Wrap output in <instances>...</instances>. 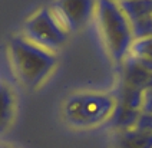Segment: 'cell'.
I'll list each match as a JSON object with an SVG mask.
<instances>
[{
    "mask_svg": "<svg viewBox=\"0 0 152 148\" xmlns=\"http://www.w3.org/2000/svg\"><path fill=\"white\" fill-rule=\"evenodd\" d=\"M9 56L16 76L27 88H37L56 66L55 53L32 43L23 36L9 42Z\"/></svg>",
    "mask_w": 152,
    "mask_h": 148,
    "instance_id": "6da1fadb",
    "label": "cell"
},
{
    "mask_svg": "<svg viewBox=\"0 0 152 148\" xmlns=\"http://www.w3.org/2000/svg\"><path fill=\"white\" fill-rule=\"evenodd\" d=\"M116 101L102 92H79L63 105L65 119L76 128H93L109 119Z\"/></svg>",
    "mask_w": 152,
    "mask_h": 148,
    "instance_id": "7a4b0ae2",
    "label": "cell"
},
{
    "mask_svg": "<svg viewBox=\"0 0 152 148\" xmlns=\"http://www.w3.org/2000/svg\"><path fill=\"white\" fill-rule=\"evenodd\" d=\"M96 15L101 33L110 56L115 61L122 62L129 53L134 42L131 22L122 13L115 0H99Z\"/></svg>",
    "mask_w": 152,
    "mask_h": 148,
    "instance_id": "3957f363",
    "label": "cell"
},
{
    "mask_svg": "<svg viewBox=\"0 0 152 148\" xmlns=\"http://www.w3.org/2000/svg\"><path fill=\"white\" fill-rule=\"evenodd\" d=\"M68 32L53 16L49 7L33 13L23 25V37L43 49L55 53L68 40Z\"/></svg>",
    "mask_w": 152,
    "mask_h": 148,
    "instance_id": "277c9868",
    "label": "cell"
},
{
    "mask_svg": "<svg viewBox=\"0 0 152 148\" xmlns=\"http://www.w3.org/2000/svg\"><path fill=\"white\" fill-rule=\"evenodd\" d=\"M96 0H55L49 9L68 33L77 32L96 13Z\"/></svg>",
    "mask_w": 152,
    "mask_h": 148,
    "instance_id": "5b68a950",
    "label": "cell"
},
{
    "mask_svg": "<svg viewBox=\"0 0 152 148\" xmlns=\"http://www.w3.org/2000/svg\"><path fill=\"white\" fill-rule=\"evenodd\" d=\"M16 114V95L7 81L0 79V135L7 132Z\"/></svg>",
    "mask_w": 152,
    "mask_h": 148,
    "instance_id": "8992f818",
    "label": "cell"
},
{
    "mask_svg": "<svg viewBox=\"0 0 152 148\" xmlns=\"http://www.w3.org/2000/svg\"><path fill=\"white\" fill-rule=\"evenodd\" d=\"M124 63V85L129 88H135L145 91L148 86V82L151 79L152 73L145 70L138 62L135 56L128 53L125 59L122 61Z\"/></svg>",
    "mask_w": 152,
    "mask_h": 148,
    "instance_id": "52a82bcc",
    "label": "cell"
},
{
    "mask_svg": "<svg viewBox=\"0 0 152 148\" xmlns=\"http://www.w3.org/2000/svg\"><path fill=\"white\" fill-rule=\"evenodd\" d=\"M139 114L141 111H135V109H129L126 106L121 104L115 105V109L112 115L108 119V124H109L112 128L118 131H128V130H134L135 128V124L139 118Z\"/></svg>",
    "mask_w": 152,
    "mask_h": 148,
    "instance_id": "ba28073f",
    "label": "cell"
},
{
    "mask_svg": "<svg viewBox=\"0 0 152 148\" xmlns=\"http://www.w3.org/2000/svg\"><path fill=\"white\" fill-rule=\"evenodd\" d=\"M116 148H152V134L136 130L119 131Z\"/></svg>",
    "mask_w": 152,
    "mask_h": 148,
    "instance_id": "9c48e42d",
    "label": "cell"
},
{
    "mask_svg": "<svg viewBox=\"0 0 152 148\" xmlns=\"http://www.w3.org/2000/svg\"><path fill=\"white\" fill-rule=\"evenodd\" d=\"M116 3L129 22L152 16V0H121Z\"/></svg>",
    "mask_w": 152,
    "mask_h": 148,
    "instance_id": "30bf717a",
    "label": "cell"
},
{
    "mask_svg": "<svg viewBox=\"0 0 152 148\" xmlns=\"http://www.w3.org/2000/svg\"><path fill=\"white\" fill-rule=\"evenodd\" d=\"M121 104L124 106H126V108H129V109L141 111L142 109V104H144V91L124 85Z\"/></svg>",
    "mask_w": 152,
    "mask_h": 148,
    "instance_id": "8fae6325",
    "label": "cell"
},
{
    "mask_svg": "<svg viewBox=\"0 0 152 148\" xmlns=\"http://www.w3.org/2000/svg\"><path fill=\"white\" fill-rule=\"evenodd\" d=\"M131 29H132V37L134 40L145 39L152 36V16L141 19L136 22H131Z\"/></svg>",
    "mask_w": 152,
    "mask_h": 148,
    "instance_id": "7c38bea8",
    "label": "cell"
},
{
    "mask_svg": "<svg viewBox=\"0 0 152 148\" xmlns=\"http://www.w3.org/2000/svg\"><path fill=\"white\" fill-rule=\"evenodd\" d=\"M129 53L136 58H144V59L152 61V36L139 39V40H134L131 49H129Z\"/></svg>",
    "mask_w": 152,
    "mask_h": 148,
    "instance_id": "4fadbf2b",
    "label": "cell"
},
{
    "mask_svg": "<svg viewBox=\"0 0 152 148\" xmlns=\"http://www.w3.org/2000/svg\"><path fill=\"white\" fill-rule=\"evenodd\" d=\"M134 130L141 131V132H151L152 134V114L149 112L139 114V118L136 121Z\"/></svg>",
    "mask_w": 152,
    "mask_h": 148,
    "instance_id": "5bb4252c",
    "label": "cell"
},
{
    "mask_svg": "<svg viewBox=\"0 0 152 148\" xmlns=\"http://www.w3.org/2000/svg\"><path fill=\"white\" fill-rule=\"evenodd\" d=\"M0 148H13V147H10V145H6V144H0Z\"/></svg>",
    "mask_w": 152,
    "mask_h": 148,
    "instance_id": "9a60e30c",
    "label": "cell"
},
{
    "mask_svg": "<svg viewBox=\"0 0 152 148\" xmlns=\"http://www.w3.org/2000/svg\"><path fill=\"white\" fill-rule=\"evenodd\" d=\"M115 1H121V0H115Z\"/></svg>",
    "mask_w": 152,
    "mask_h": 148,
    "instance_id": "2e32d148",
    "label": "cell"
}]
</instances>
